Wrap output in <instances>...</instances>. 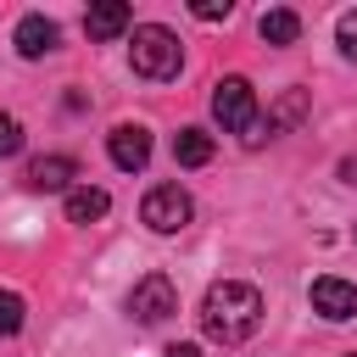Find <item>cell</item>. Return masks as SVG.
Segmentation results:
<instances>
[{"label": "cell", "instance_id": "cell-10", "mask_svg": "<svg viewBox=\"0 0 357 357\" xmlns=\"http://www.w3.org/2000/svg\"><path fill=\"white\" fill-rule=\"evenodd\" d=\"M73 178H78V162L73 156H33L22 167V184L28 190H67Z\"/></svg>", "mask_w": 357, "mask_h": 357}, {"label": "cell", "instance_id": "cell-14", "mask_svg": "<svg viewBox=\"0 0 357 357\" xmlns=\"http://www.w3.org/2000/svg\"><path fill=\"white\" fill-rule=\"evenodd\" d=\"M257 33H262L268 45H296V39H301V17H296L290 6H273V11H262Z\"/></svg>", "mask_w": 357, "mask_h": 357}, {"label": "cell", "instance_id": "cell-12", "mask_svg": "<svg viewBox=\"0 0 357 357\" xmlns=\"http://www.w3.org/2000/svg\"><path fill=\"white\" fill-rule=\"evenodd\" d=\"M173 162L178 167H206L212 162V134L206 128H178L173 134Z\"/></svg>", "mask_w": 357, "mask_h": 357}, {"label": "cell", "instance_id": "cell-16", "mask_svg": "<svg viewBox=\"0 0 357 357\" xmlns=\"http://www.w3.org/2000/svg\"><path fill=\"white\" fill-rule=\"evenodd\" d=\"M17 151H22V123H17L11 112H0V162L17 156Z\"/></svg>", "mask_w": 357, "mask_h": 357}, {"label": "cell", "instance_id": "cell-5", "mask_svg": "<svg viewBox=\"0 0 357 357\" xmlns=\"http://www.w3.org/2000/svg\"><path fill=\"white\" fill-rule=\"evenodd\" d=\"M173 312H178V290H173L167 273H145V279L128 290V318H134V324H162V318H173Z\"/></svg>", "mask_w": 357, "mask_h": 357}, {"label": "cell", "instance_id": "cell-21", "mask_svg": "<svg viewBox=\"0 0 357 357\" xmlns=\"http://www.w3.org/2000/svg\"><path fill=\"white\" fill-rule=\"evenodd\" d=\"M351 357H357V351H351Z\"/></svg>", "mask_w": 357, "mask_h": 357}, {"label": "cell", "instance_id": "cell-8", "mask_svg": "<svg viewBox=\"0 0 357 357\" xmlns=\"http://www.w3.org/2000/svg\"><path fill=\"white\" fill-rule=\"evenodd\" d=\"M312 312H324V318H357V284L351 279H335V273H324V279H312Z\"/></svg>", "mask_w": 357, "mask_h": 357}, {"label": "cell", "instance_id": "cell-9", "mask_svg": "<svg viewBox=\"0 0 357 357\" xmlns=\"http://www.w3.org/2000/svg\"><path fill=\"white\" fill-rule=\"evenodd\" d=\"M11 45H17V56L39 61V56H50V50L61 45V28H56L50 17H22V22H17V33H11Z\"/></svg>", "mask_w": 357, "mask_h": 357}, {"label": "cell", "instance_id": "cell-15", "mask_svg": "<svg viewBox=\"0 0 357 357\" xmlns=\"http://www.w3.org/2000/svg\"><path fill=\"white\" fill-rule=\"evenodd\" d=\"M22 318H28V301H22L17 290L0 284V340H11V335L22 329Z\"/></svg>", "mask_w": 357, "mask_h": 357}, {"label": "cell", "instance_id": "cell-17", "mask_svg": "<svg viewBox=\"0 0 357 357\" xmlns=\"http://www.w3.org/2000/svg\"><path fill=\"white\" fill-rule=\"evenodd\" d=\"M335 39H340V56H346V61H357V11H346V17H340Z\"/></svg>", "mask_w": 357, "mask_h": 357}, {"label": "cell", "instance_id": "cell-13", "mask_svg": "<svg viewBox=\"0 0 357 357\" xmlns=\"http://www.w3.org/2000/svg\"><path fill=\"white\" fill-rule=\"evenodd\" d=\"M106 206H112V195L95 190V184L67 190V223H95V218H106Z\"/></svg>", "mask_w": 357, "mask_h": 357}, {"label": "cell", "instance_id": "cell-2", "mask_svg": "<svg viewBox=\"0 0 357 357\" xmlns=\"http://www.w3.org/2000/svg\"><path fill=\"white\" fill-rule=\"evenodd\" d=\"M128 61H134V73L139 78H178V67H184V45H178V33L173 28H162V22H145V28H134V45H128Z\"/></svg>", "mask_w": 357, "mask_h": 357}, {"label": "cell", "instance_id": "cell-19", "mask_svg": "<svg viewBox=\"0 0 357 357\" xmlns=\"http://www.w3.org/2000/svg\"><path fill=\"white\" fill-rule=\"evenodd\" d=\"M162 357H201V346H190V340H178V346H167Z\"/></svg>", "mask_w": 357, "mask_h": 357}, {"label": "cell", "instance_id": "cell-11", "mask_svg": "<svg viewBox=\"0 0 357 357\" xmlns=\"http://www.w3.org/2000/svg\"><path fill=\"white\" fill-rule=\"evenodd\" d=\"M134 22V11L123 6V0H100V6H89L84 11V33L95 39V45H106V39H117L123 28Z\"/></svg>", "mask_w": 357, "mask_h": 357}, {"label": "cell", "instance_id": "cell-1", "mask_svg": "<svg viewBox=\"0 0 357 357\" xmlns=\"http://www.w3.org/2000/svg\"><path fill=\"white\" fill-rule=\"evenodd\" d=\"M257 324H262V290H257V284L223 279V284L206 290V301H201V329H206V340L240 346V340L257 335Z\"/></svg>", "mask_w": 357, "mask_h": 357}, {"label": "cell", "instance_id": "cell-6", "mask_svg": "<svg viewBox=\"0 0 357 357\" xmlns=\"http://www.w3.org/2000/svg\"><path fill=\"white\" fill-rule=\"evenodd\" d=\"M307 89H284L273 106H268V117H257V128L245 134V145H262V139H273V134H284V128H296L301 117H307Z\"/></svg>", "mask_w": 357, "mask_h": 357}, {"label": "cell", "instance_id": "cell-20", "mask_svg": "<svg viewBox=\"0 0 357 357\" xmlns=\"http://www.w3.org/2000/svg\"><path fill=\"white\" fill-rule=\"evenodd\" d=\"M340 178H346V184H357V156H346V162H340Z\"/></svg>", "mask_w": 357, "mask_h": 357}, {"label": "cell", "instance_id": "cell-18", "mask_svg": "<svg viewBox=\"0 0 357 357\" xmlns=\"http://www.w3.org/2000/svg\"><path fill=\"white\" fill-rule=\"evenodd\" d=\"M190 11H195V17H201V22H218V17H229V11H234V6H229V0H195V6H190Z\"/></svg>", "mask_w": 357, "mask_h": 357}, {"label": "cell", "instance_id": "cell-4", "mask_svg": "<svg viewBox=\"0 0 357 357\" xmlns=\"http://www.w3.org/2000/svg\"><path fill=\"white\" fill-rule=\"evenodd\" d=\"M190 195L178 190V184H156V190H145V201H139V218H145V229H156V234H178L184 223H190Z\"/></svg>", "mask_w": 357, "mask_h": 357}, {"label": "cell", "instance_id": "cell-3", "mask_svg": "<svg viewBox=\"0 0 357 357\" xmlns=\"http://www.w3.org/2000/svg\"><path fill=\"white\" fill-rule=\"evenodd\" d=\"M212 117H218L229 134H251V128H257V89H251L240 73L218 78V84H212Z\"/></svg>", "mask_w": 357, "mask_h": 357}, {"label": "cell", "instance_id": "cell-7", "mask_svg": "<svg viewBox=\"0 0 357 357\" xmlns=\"http://www.w3.org/2000/svg\"><path fill=\"white\" fill-rule=\"evenodd\" d=\"M106 151H112V162H117L123 173H139V167L151 162V134H145L139 123H117V128L106 134Z\"/></svg>", "mask_w": 357, "mask_h": 357}]
</instances>
